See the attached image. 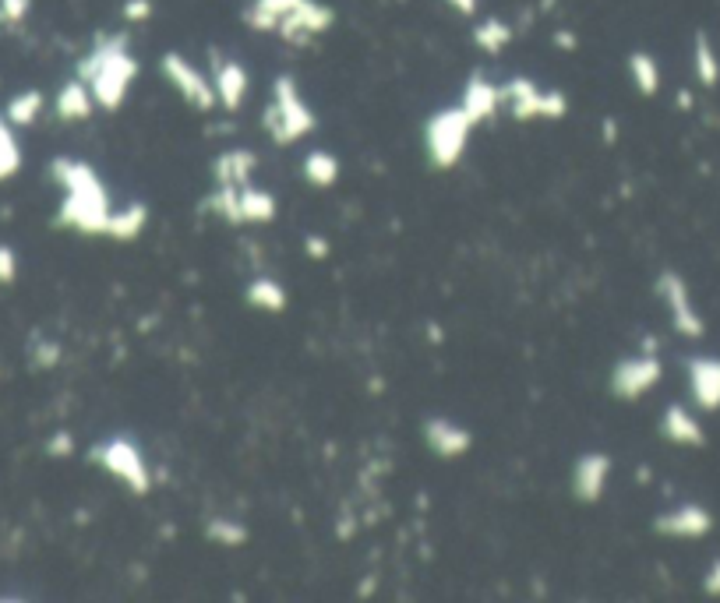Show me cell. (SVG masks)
<instances>
[{"instance_id":"35","label":"cell","mask_w":720,"mask_h":603,"mask_svg":"<svg viewBox=\"0 0 720 603\" xmlns=\"http://www.w3.org/2000/svg\"><path fill=\"white\" fill-rule=\"evenodd\" d=\"M304 251H308V258L325 261V258H329V251H332V244L322 237V233H308V237H304Z\"/></svg>"},{"instance_id":"8","label":"cell","mask_w":720,"mask_h":603,"mask_svg":"<svg viewBox=\"0 0 720 603\" xmlns=\"http://www.w3.org/2000/svg\"><path fill=\"white\" fill-rule=\"evenodd\" d=\"M657 297L664 300L671 328H675L682 339H703L706 321H703V314H699L696 300H692L689 283H685L678 272H660L657 276Z\"/></svg>"},{"instance_id":"40","label":"cell","mask_w":720,"mask_h":603,"mask_svg":"<svg viewBox=\"0 0 720 603\" xmlns=\"http://www.w3.org/2000/svg\"><path fill=\"white\" fill-rule=\"evenodd\" d=\"M555 46H562V50H576V36H572V32L569 29H558L555 32Z\"/></svg>"},{"instance_id":"32","label":"cell","mask_w":720,"mask_h":603,"mask_svg":"<svg viewBox=\"0 0 720 603\" xmlns=\"http://www.w3.org/2000/svg\"><path fill=\"white\" fill-rule=\"evenodd\" d=\"M152 11H156V4H152V0H124L120 18H124L128 25H145L152 18Z\"/></svg>"},{"instance_id":"10","label":"cell","mask_w":720,"mask_h":603,"mask_svg":"<svg viewBox=\"0 0 720 603\" xmlns=\"http://www.w3.org/2000/svg\"><path fill=\"white\" fill-rule=\"evenodd\" d=\"M332 25H336V11H332L329 4H322V0H300L297 8L279 22L276 36L290 46H311L318 36H325Z\"/></svg>"},{"instance_id":"43","label":"cell","mask_w":720,"mask_h":603,"mask_svg":"<svg viewBox=\"0 0 720 603\" xmlns=\"http://www.w3.org/2000/svg\"><path fill=\"white\" fill-rule=\"evenodd\" d=\"M678 106H682V110H692V96H689V92H678Z\"/></svg>"},{"instance_id":"11","label":"cell","mask_w":720,"mask_h":603,"mask_svg":"<svg viewBox=\"0 0 720 603\" xmlns=\"http://www.w3.org/2000/svg\"><path fill=\"white\" fill-rule=\"evenodd\" d=\"M611 459L608 452H583L572 466V498L579 505H597L608 491V477H611Z\"/></svg>"},{"instance_id":"4","label":"cell","mask_w":720,"mask_h":603,"mask_svg":"<svg viewBox=\"0 0 720 603\" xmlns=\"http://www.w3.org/2000/svg\"><path fill=\"white\" fill-rule=\"evenodd\" d=\"M473 120L466 117L463 106H445V110L431 113L424 124V152L435 170H452L463 159L466 142H470Z\"/></svg>"},{"instance_id":"21","label":"cell","mask_w":720,"mask_h":603,"mask_svg":"<svg viewBox=\"0 0 720 603\" xmlns=\"http://www.w3.org/2000/svg\"><path fill=\"white\" fill-rule=\"evenodd\" d=\"M145 226H149V205H145V201H131V205H124V209H113L106 237L128 244V240L142 237Z\"/></svg>"},{"instance_id":"38","label":"cell","mask_w":720,"mask_h":603,"mask_svg":"<svg viewBox=\"0 0 720 603\" xmlns=\"http://www.w3.org/2000/svg\"><path fill=\"white\" fill-rule=\"evenodd\" d=\"M36 364L39 367H57L60 364V346L57 343H43L36 350Z\"/></svg>"},{"instance_id":"1","label":"cell","mask_w":720,"mask_h":603,"mask_svg":"<svg viewBox=\"0 0 720 603\" xmlns=\"http://www.w3.org/2000/svg\"><path fill=\"white\" fill-rule=\"evenodd\" d=\"M50 173L64 187V201L57 209L60 230H78L85 237H106L110 230V191L99 180V173L82 159H53Z\"/></svg>"},{"instance_id":"39","label":"cell","mask_w":720,"mask_h":603,"mask_svg":"<svg viewBox=\"0 0 720 603\" xmlns=\"http://www.w3.org/2000/svg\"><path fill=\"white\" fill-rule=\"evenodd\" d=\"M445 4H449L452 11H459V15H466V18L477 11V0H445Z\"/></svg>"},{"instance_id":"36","label":"cell","mask_w":720,"mask_h":603,"mask_svg":"<svg viewBox=\"0 0 720 603\" xmlns=\"http://www.w3.org/2000/svg\"><path fill=\"white\" fill-rule=\"evenodd\" d=\"M15 272H18V258L11 247H0V283H15Z\"/></svg>"},{"instance_id":"41","label":"cell","mask_w":720,"mask_h":603,"mask_svg":"<svg viewBox=\"0 0 720 603\" xmlns=\"http://www.w3.org/2000/svg\"><path fill=\"white\" fill-rule=\"evenodd\" d=\"M375 575H368V579H364V582H360V586H357V596H371V593H375Z\"/></svg>"},{"instance_id":"37","label":"cell","mask_w":720,"mask_h":603,"mask_svg":"<svg viewBox=\"0 0 720 603\" xmlns=\"http://www.w3.org/2000/svg\"><path fill=\"white\" fill-rule=\"evenodd\" d=\"M703 593H706V596H720V558H713L710 568H706V575H703Z\"/></svg>"},{"instance_id":"6","label":"cell","mask_w":720,"mask_h":603,"mask_svg":"<svg viewBox=\"0 0 720 603\" xmlns=\"http://www.w3.org/2000/svg\"><path fill=\"white\" fill-rule=\"evenodd\" d=\"M502 103H509V113L516 120H562L569 113V99L562 92L540 89L530 78H509L502 85Z\"/></svg>"},{"instance_id":"20","label":"cell","mask_w":720,"mask_h":603,"mask_svg":"<svg viewBox=\"0 0 720 603\" xmlns=\"http://www.w3.org/2000/svg\"><path fill=\"white\" fill-rule=\"evenodd\" d=\"M300 0H251L244 8V25L251 32H276L279 22L297 8Z\"/></svg>"},{"instance_id":"3","label":"cell","mask_w":720,"mask_h":603,"mask_svg":"<svg viewBox=\"0 0 720 603\" xmlns=\"http://www.w3.org/2000/svg\"><path fill=\"white\" fill-rule=\"evenodd\" d=\"M262 124L276 145H293L315 131L318 117L308 106V99L300 96L297 82H293L290 75H279L276 82H272V103L269 110H265Z\"/></svg>"},{"instance_id":"9","label":"cell","mask_w":720,"mask_h":603,"mask_svg":"<svg viewBox=\"0 0 720 603\" xmlns=\"http://www.w3.org/2000/svg\"><path fill=\"white\" fill-rule=\"evenodd\" d=\"M660 378H664V364H660V357L657 353L639 350L636 357L618 360L615 371H611V378H608V388H611L615 399L636 402V399H643V395L650 392Z\"/></svg>"},{"instance_id":"5","label":"cell","mask_w":720,"mask_h":603,"mask_svg":"<svg viewBox=\"0 0 720 603\" xmlns=\"http://www.w3.org/2000/svg\"><path fill=\"white\" fill-rule=\"evenodd\" d=\"M89 459L96 462V466H103L110 477H117L135 498H145V494L152 491V469H149V462H145L142 448H138L131 438H120L117 434V438L99 441V445L89 452Z\"/></svg>"},{"instance_id":"12","label":"cell","mask_w":720,"mask_h":603,"mask_svg":"<svg viewBox=\"0 0 720 603\" xmlns=\"http://www.w3.org/2000/svg\"><path fill=\"white\" fill-rule=\"evenodd\" d=\"M713 529V515L706 505L696 501H685V505L671 508V512H660L653 519V533L668 536V540H703Z\"/></svg>"},{"instance_id":"24","label":"cell","mask_w":720,"mask_h":603,"mask_svg":"<svg viewBox=\"0 0 720 603\" xmlns=\"http://www.w3.org/2000/svg\"><path fill=\"white\" fill-rule=\"evenodd\" d=\"M692 67H696V78L703 89H713L720 82V57L706 32H696V39H692Z\"/></svg>"},{"instance_id":"17","label":"cell","mask_w":720,"mask_h":603,"mask_svg":"<svg viewBox=\"0 0 720 603\" xmlns=\"http://www.w3.org/2000/svg\"><path fill=\"white\" fill-rule=\"evenodd\" d=\"M459 106H463L466 117L473 120V127L488 124V120L498 113V106H502V85L488 82V78L477 71V75H470V82H466L463 103H459Z\"/></svg>"},{"instance_id":"42","label":"cell","mask_w":720,"mask_h":603,"mask_svg":"<svg viewBox=\"0 0 720 603\" xmlns=\"http://www.w3.org/2000/svg\"><path fill=\"white\" fill-rule=\"evenodd\" d=\"M615 138H618V124H615V120H604V142H615Z\"/></svg>"},{"instance_id":"22","label":"cell","mask_w":720,"mask_h":603,"mask_svg":"<svg viewBox=\"0 0 720 603\" xmlns=\"http://www.w3.org/2000/svg\"><path fill=\"white\" fill-rule=\"evenodd\" d=\"M244 300H248L255 311H265V314H283L286 304H290V297H286V290L276 283V279L269 276H258L248 283V290H244Z\"/></svg>"},{"instance_id":"15","label":"cell","mask_w":720,"mask_h":603,"mask_svg":"<svg viewBox=\"0 0 720 603\" xmlns=\"http://www.w3.org/2000/svg\"><path fill=\"white\" fill-rule=\"evenodd\" d=\"M689 374V392L703 413L720 410V357H689L685 360Z\"/></svg>"},{"instance_id":"29","label":"cell","mask_w":720,"mask_h":603,"mask_svg":"<svg viewBox=\"0 0 720 603\" xmlns=\"http://www.w3.org/2000/svg\"><path fill=\"white\" fill-rule=\"evenodd\" d=\"M248 526L244 522H237V519H209L205 522V540H212V544H219V547H244L248 544Z\"/></svg>"},{"instance_id":"23","label":"cell","mask_w":720,"mask_h":603,"mask_svg":"<svg viewBox=\"0 0 720 603\" xmlns=\"http://www.w3.org/2000/svg\"><path fill=\"white\" fill-rule=\"evenodd\" d=\"M629 78L636 85V92L643 99H653L660 92V64L653 53L646 50H632L629 53Z\"/></svg>"},{"instance_id":"13","label":"cell","mask_w":720,"mask_h":603,"mask_svg":"<svg viewBox=\"0 0 720 603\" xmlns=\"http://www.w3.org/2000/svg\"><path fill=\"white\" fill-rule=\"evenodd\" d=\"M209 78H212V89H216L219 106H223L226 113H237L251 92L248 67L233 57H219V53L212 50V75Z\"/></svg>"},{"instance_id":"33","label":"cell","mask_w":720,"mask_h":603,"mask_svg":"<svg viewBox=\"0 0 720 603\" xmlns=\"http://www.w3.org/2000/svg\"><path fill=\"white\" fill-rule=\"evenodd\" d=\"M29 4H32V0H0V22H4V25L25 22V15H29Z\"/></svg>"},{"instance_id":"14","label":"cell","mask_w":720,"mask_h":603,"mask_svg":"<svg viewBox=\"0 0 720 603\" xmlns=\"http://www.w3.org/2000/svg\"><path fill=\"white\" fill-rule=\"evenodd\" d=\"M420 434H424V445H428L438 459H459V455H466L473 448L470 427L456 424V420L449 417H428L424 427H420Z\"/></svg>"},{"instance_id":"18","label":"cell","mask_w":720,"mask_h":603,"mask_svg":"<svg viewBox=\"0 0 720 603\" xmlns=\"http://www.w3.org/2000/svg\"><path fill=\"white\" fill-rule=\"evenodd\" d=\"M258 166V156L251 149H226L223 156L212 159V180L216 184H251V173Z\"/></svg>"},{"instance_id":"7","label":"cell","mask_w":720,"mask_h":603,"mask_svg":"<svg viewBox=\"0 0 720 603\" xmlns=\"http://www.w3.org/2000/svg\"><path fill=\"white\" fill-rule=\"evenodd\" d=\"M159 75H163L166 82L180 92L184 103L195 106L198 113H212L219 106L216 89H212V78L205 75L202 67L191 64L184 53H177V50L163 53V57H159Z\"/></svg>"},{"instance_id":"16","label":"cell","mask_w":720,"mask_h":603,"mask_svg":"<svg viewBox=\"0 0 720 603\" xmlns=\"http://www.w3.org/2000/svg\"><path fill=\"white\" fill-rule=\"evenodd\" d=\"M660 438H668L671 445L682 448H703L706 445V431L699 424V417L692 410H685L682 402H671L664 417H660Z\"/></svg>"},{"instance_id":"2","label":"cell","mask_w":720,"mask_h":603,"mask_svg":"<svg viewBox=\"0 0 720 603\" xmlns=\"http://www.w3.org/2000/svg\"><path fill=\"white\" fill-rule=\"evenodd\" d=\"M138 71H142V67L131 57V46L124 32H99V36L92 39V50L78 60V78L89 85L92 96H96V106L106 113L124 106Z\"/></svg>"},{"instance_id":"19","label":"cell","mask_w":720,"mask_h":603,"mask_svg":"<svg viewBox=\"0 0 720 603\" xmlns=\"http://www.w3.org/2000/svg\"><path fill=\"white\" fill-rule=\"evenodd\" d=\"M53 106H57L60 120H89L96 113V96H92V89L82 78H75V82H68L57 92V103Z\"/></svg>"},{"instance_id":"30","label":"cell","mask_w":720,"mask_h":603,"mask_svg":"<svg viewBox=\"0 0 720 603\" xmlns=\"http://www.w3.org/2000/svg\"><path fill=\"white\" fill-rule=\"evenodd\" d=\"M46 106V99H43V92L39 89H29V92H22V96H15L8 103V124H15V127H29L32 120L39 117V110Z\"/></svg>"},{"instance_id":"26","label":"cell","mask_w":720,"mask_h":603,"mask_svg":"<svg viewBox=\"0 0 720 603\" xmlns=\"http://www.w3.org/2000/svg\"><path fill=\"white\" fill-rule=\"evenodd\" d=\"M300 173H304V180L311 187H322L325 191V187H332L339 180V159L325 149H311L304 156V163H300Z\"/></svg>"},{"instance_id":"27","label":"cell","mask_w":720,"mask_h":603,"mask_svg":"<svg viewBox=\"0 0 720 603\" xmlns=\"http://www.w3.org/2000/svg\"><path fill=\"white\" fill-rule=\"evenodd\" d=\"M205 209H212L226 226H244V212H240V187L237 184H216L205 201Z\"/></svg>"},{"instance_id":"31","label":"cell","mask_w":720,"mask_h":603,"mask_svg":"<svg viewBox=\"0 0 720 603\" xmlns=\"http://www.w3.org/2000/svg\"><path fill=\"white\" fill-rule=\"evenodd\" d=\"M22 166V149H18L15 131L8 127V120H0V180H8Z\"/></svg>"},{"instance_id":"28","label":"cell","mask_w":720,"mask_h":603,"mask_svg":"<svg viewBox=\"0 0 720 603\" xmlns=\"http://www.w3.org/2000/svg\"><path fill=\"white\" fill-rule=\"evenodd\" d=\"M512 43V25L502 22V18H484V22L473 25V46L484 53H502L505 46Z\"/></svg>"},{"instance_id":"34","label":"cell","mask_w":720,"mask_h":603,"mask_svg":"<svg viewBox=\"0 0 720 603\" xmlns=\"http://www.w3.org/2000/svg\"><path fill=\"white\" fill-rule=\"evenodd\" d=\"M46 452H50V455H57V459H64V455H71V452H75V434H71V431H57L50 441H46Z\"/></svg>"},{"instance_id":"25","label":"cell","mask_w":720,"mask_h":603,"mask_svg":"<svg viewBox=\"0 0 720 603\" xmlns=\"http://www.w3.org/2000/svg\"><path fill=\"white\" fill-rule=\"evenodd\" d=\"M240 212H244V223H272L279 205L269 191H262V187L255 184H244L240 187Z\"/></svg>"}]
</instances>
